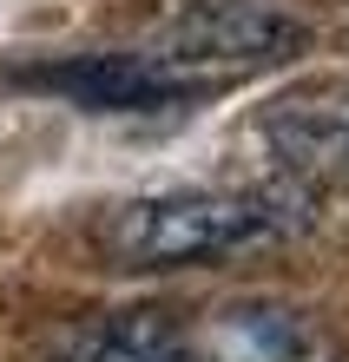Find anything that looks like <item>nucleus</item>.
Listing matches in <instances>:
<instances>
[{"label": "nucleus", "mask_w": 349, "mask_h": 362, "mask_svg": "<svg viewBox=\"0 0 349 362\" xmlns=\"http://www.w3.org/2000/svg\"><path fill=\"white\" fill-rule=\"evenodd\" d=\"M73 362H217V356L191 349L171 329H113V336H93Z\"/></svg>", "instance_id": "nucleus-2"}, {"label": "nucleus", "mask_w": 349, "mask_h": 362, "mask_svg": "<svg viewBox=\"0 0 349 362\" xmlns=\"http://www.w3.org/2000/svg\"><path fill=\"white\" fill-rule=\"evenodd\" d=\"M270 204L237 191H165V198L119 204L99 224V257L119 270H185L224 250L270 238Z\"/></svg>", "instance_id": "nucleus-1"}]
</instances>
